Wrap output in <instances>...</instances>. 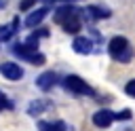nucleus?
Listing matches in <instances>:
<instances>
[{
	"label": "nucleus",
	"mask_w": 135,
	"mask_h": 131,
	"mask_svg": "<svg viewBox=\"0 0 135 131\" xmlns=\"http://www.w3.org/2000/svg\"><path fill=\"white\" fill-rule=\"evenodd\" d=\"M108 53H110L112 59H116V61H120V63L131 61L133 49H131V44H129V38H124V36H114V38L110 40V44H108Z\"/></svg>",
	"instance_id": "nucleus-1"
},
{
	"label": "nucleus",
	"mask_w": 135,
	"mask_h": 131,
	"mask_svg": "<svg viewBox=\"0 0 135 131\" xmlns=\"http://www.w3.org/2000/svg\"><path fill=\"white\" fill-rule=\"evenodd\" d=\"M13 53L15 55H19L23 61H27V63H32V66H42L44 61H46V57L42 55V53H38L34 46H30L27 42H17L15 46H13Z\"/></svg>",
	"instance_id": "nucleus-2"
},
{
	"label": "nucleus",
	"mask_w": 135,
	"mask_h": 131,
	"mask_svg": "<svg viewBox=\"0 0 135 131\" xmlns=\"http://www.w3.org/2000/svg\"><path fill=\"white\" fill-rule=\"evenodd\" d=\"M63 87H65V91H70L72 95H95V91H93V87H89L80 76H76V74H70V76H65L63 78Z\"/></svg>",
	"instance_id": "nucleus-3"
},
{
	"label": "nucleus",
	"mask_w": 135,
	"mask_h": 131,
	"mask_svg": "<svg viewBox=\"0 0 135 131\" xmlns=\"http://www.w3.org/2000/svg\"><path fill=\"white\" fill-rule=\"evenodd\" d=\"M76 17H80V8H76L74 4H70V6H59L57 11H55V15H53V19L57 21V23H68L70 19H76Z\"/></svg>",
	"instance_id": "nucleus-4"
},
{
	"label": "nucleus",
	"mask_w": 135,
	"mask_h": 131,
	"mask_svg": "<svg viewBox=\"0 0 135 131\" xmlns=\"http://www.w3.org/2000/svg\"><path fill=\"white\" fill-rule=\"evenodd\" d=\"M0 74H2L6 80H21L23 68H21L19 63H15V61H4V63L0 66Z\"/></svg>",
	"instance_id": "nucleus-5"
},
{
	"label": "nucleus",
	"mask_w": 135,
	"mask_h": 131,
	"mask_svg": "<svg viewBox=\"0 0 135 131\" xmlns=\"http://www.w3.org/2000/svg\"><path fill=\"white\" fill-rule=\"evenodd\" d=\"M114 118H116V114H114L112 110H97V112L93 114V125L99 127V129H105V127L112 125Z\"/></svg>",
	"instance_id": "nucleus-6"
},
{
	"label": "nucleus",
	"mask_w": 135,
	"mask_h": 131,
	"mask_svg": "<svg viewBox=\"0 0 135 131\" xmlns=\"http://www.w3.org/2000/svg\"><path fill=\"white\" fill-rule=\"evenodd\" d=\"M46 15H49V6H40V8L32 11V13L25 17V25H27V27H36V25L42 23V19H44Z\"/></svg>",
	"instance_id": "nucleus-7"
},
{
	"label": "nucleus",
	"mask_w": 135,
	"mask_h": 131,
	"mask_svg": "<svg viewBox=\"0 0 135 131\" xmlns=\"http://www.w3.org/2000/svg\"><path fill=\"white\" fill-rule=\"evenodd\" d=\"M72 49L76 53H80V55H89L93 51V40L86 38V36H76L74 42H72Z\"/></svg>",
	"instance_id": "nucleus-8"
},
{
	"label": "nucleus",
	"mask_w": 135,
	"mask_h": 131,
	"mask_svg": "<svg viewBox=\"0 0 135 131\" xmlns=\"http://www.w3.org/2000/svg\"><path fill=\"white\" fill-rule=\"evenodd\" d=\"M53 106V101L51 99H34V101H30L27 104V114L30 116H40L44 110H49Z\"/></svg>",
	"instance_id": "nucleus-9"
},
{
	"label": "nucleus",
	"mask_w": 135,
	"mask_h": 131,
	"mask_svg": "<svg viewBox=\"0 0 135 131\" xmlns=\"http://www.w3.org/2000/svg\"><path fill=\"white\" fill-rule=\"evenodd\" d=\"M57 82V74L51 70V72H42L38 78H36V87L38 89H42V91H49V89H53V85Z\"/></svg>",
	"instance_id": "nucleus-10"
},
{
	"label": "nucleus",
	"mask_w": 135,
	"mask_h": 131,
	"mask_svg": "<svg viewBox=\"0 0 135 131\" xmlns=\"http://www.w3.org/2000/svg\"><path fill=\"white\" fill-rule=\"evenodd\" d=\"M82 15H84V19H103V17H110V11L101 8V6H86Z\"/></svg>",
	"instance_id": "nucleus-11"
},
{
	"label": "nucleus",
	"mask_w": 135,
	"mask_h": 131,
	"mask_svg": "<svg viewBox=\"0 0 135 131\" xmlns=\"http://www.w3.org/2000/svg\"><path fill=\"white\" fill-rule=\"evenodd\" d=\"M38 129H40V131H68V125H65L63 120H55V123L40 120V123H38Z\"/></svg>",
	"instance_id": "nucleus-12"
},
{
	"label": "nucleus",
	"mask_w": 135,
	"mask_h": 131,
	"mask_svg": "<svg viewBox=\"0 0 135 131\" xmlns=\"http://www.w3.org/2000/svg\"><path fill=\"white\" fill-rule=\"evenodd\" d=\"M80 27H82V23H80V17H76V19H70L68 23H63V32H68V34H78V32H80Z\"/></svg>",
	"instance_id": "nucleus-13"
},
{
	"label": "nucleus",
	"mask_w": 135,
	"mask_h": 131,
	"mask_svg": "<svg viewBox=\"0 0 135 131\" xmlns=\"http://www.w3.org/2000/svg\"><path fill=\"white\" fill-rule=\"evenodd\" d=\"M13 34H15V27H13V25H0V42L11 40Z\"/></svg>",
	"instance_id": "nucleus-14"
},
{
	"label": "nucleus",
	"mask_w": 135,
	"mask_h": 131,
	"mask_svg": "<svg viewBox=\"0 0 135 131\" xmlns=\"http://www.w3.org/2000/svg\"><path fill=\"white\" fill-rule=\"evenodd\" d=\"M124 93H127L129 97H135V78H133V80H129V82L124 85Z\"/></svg>",
	"instance_id": "nucleus-15"
},
{
	"label": "nucleus",
	"mask_w": 135,
	"mask_h": 131,
	"mask_svg": "<svg viewBox=\"0 0 135 131\" xmlns=\"http://www.w3.org/2000/svg\"><path fill=\"white\" fill-rule=\"evenodd\" d=\"M11 108H13V104H11V101L0 93V112H2V110H11Z\"/></svg>",
	"instance_id": "nucleus-16"
},
{
	"label": "nucleus",
	"mask_w": 135,
	"mask_h": 131,
	"mask_svg": "<svg viewBox=\"0 0 135 131\" xmlns=\"http://www.w3.org/2000/svg\"><path fill=\"white\" fill-rule=\"evenodd\" d=\"M36 4V0H21V4H19V8L21 11H30L32 6Z\"/></svg>",
	"instance_id": "nucleus-17"
},
{
	"label": "nucleus",
	"mask_w": 135,
	"mask_h": 131,
	"mask_svg": "<svg viewBox=\"0 0 135 131\" xmlns=\"http://www.w3.org/2000/svg\"><path fill=\"white\" fill-rule=\"evenodd\" d=\"M116 118H118V120H120V118H124V120H127V118H131V110H122V112H118V114H116Z\"/></svg>",
	"instance_id": "nucleus-18"
},
{
	"label": "nucleus",
	"mask_w": 135,
	"mask_h": 131,
	"mask_svg": "<svg viewBox=\"0 0 135 131\" xmlns=\"http://www.w3.org/2000/svg\"><path fill=\"white\" fill-rule=\"evenodd\" d=\"M46 2H53V4H65V2H76V0H46Z\"/></svg>",
	"instance_id": "nucleus-19"
}]
</instances>
